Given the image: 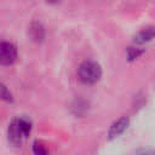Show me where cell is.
<instances>
[{"mask_svg":"<svg viewBox=\"0 0 155 155\" xmlns=\"http://www.w3.org/2000/svg\"><path fill=\"white\" fill-rule=\"evenodd\" d=\"M102 69L98 63L92 61L82 62L78 68V78L84 84H94L101 79Z\"/></svg>","mask_w":155,"mask_h":155,"instance_id":"6da1fadb","label":"cell"},{"mask_svg":"<svg viewBox=\"0 0 155 155\" xmlns=\"http://www.w3.org/2000/svg\"><path fill=\"white\" fill-rule=\"evenodd\" d=\"M17 58V48L13 44L4 41L0 45V62L2 65L12 64Z\"/></svg>","mask_w":155,"mask_h":155,"instance_id":"7a4b0ae2","label":"cell"},{"mask_svg":"<svg viewBox=\"0 0 155 155\" xmlns=\"http://www.w3.org/2000/svg\"><path fill=\"white\" fill-rule=\"evenodd\" d=\"M128 124H130V119H128L127 116H122V117H120L119 120H116V121L111 125V127H110V130H109V138L111 139V138H115V137L120 136V134L127 128Z\"/></svg>","mask_w":155,"mask_h":155,"instance_id":"3957f363","label":"cell"},{"mask_svg":"<svg viewBox=\"0 0 155 155\" xmlns=\"http://www.w3.org/2000/svg\"><path fill=\"white\" fill-rule=\"evenodd\" d=\"M8 138H10V140H11L13 144H16V145L21 144L22 139L24 138V136L22 134V131H21V128H19V126H18L17 119L13 120V121L11 122L10 127H8Z\"/></svg>","mask_w":155,"mask_h":155,"instance_id":"277c9868","label":"cell"},{"mask_svg":"<svg viewBox=\"0 0 155 155\" xmlns=\"http://www.w3.org/2000/svg\"><path fill=\"white\" fill-rule=\"evenodd\" d=\"M154 36H155V28L149 27V28L143 29L142 31H139L137 34V36L134 38V42L136 44H144V42H148L151 39H154Z\"/></svg>","mask_w":155,"mask_h":155,"instance_id":"5b68a950","label":"cell"},{"mask_svg":"<svg viewBox=\"0 0 155 155\" xmlns=\"http://www.w3.org/2000/svg\"><path fill=\"white\" fill-rule=\"evenodd\" d=\"M29 31H30V35H31V38L34 40L41 41L44 39V28L41 27L40 23H33L30 29H29Z\"/></svg>","mask_w":155,"mask_h":155,"instance_id":"8992f818","label":"cell"},{"mask_svg":"<svg viewBox=\"0 0 155 155\" xmlns=\"http://www.w3.org/2000/svg\"><path fill=\"white\" fill-rule=\"evenodd\" d=\"M17 122H18V126H19V128H21L22 134L24 136V138L28 137L29 133H30V131H31V124H30V121H28L27 119H17Z\"/></svg>","mask_w":155,"mask_h":155,"instance_id":"52a82bcc","label":"cell"},{"mask_svg":"<svg viewBox=\"0 0 155 155\" xmlns=\"http://www.w3.org/2000/svg\"><path fill=\"white\" fill-rule=\"evenodd\" d=\"M33 151L35 153V154H39V155H41V154H47V149H46V147L41 143V142H34V144H33Z\"/></svg>","mask_w":155,"mask_h":155,"instance_id":"ba28073f","label":"cell"},{"mask_svg":"<svg viewBox=\"0 0 155 155\" xmlns=\"http://www.w3.org/2000/svg\"><path fill=\"white\" fill-rule=\"evenodd\" d=\"M142 53H143V51H142L140 48L130 47V48H128V59H130V61H132V59H134V58L139 57Z\"/></svg>","mask_w":155,"mask_h":155,"instance_id":"9c48e42d","label":"cell"},{"mask_svg":"<svg viewBox=\"0 0 155 155\" xmlns=\"http://www.w3.org/2000/svg\"><path fill=\"white\" fill-rule=\"evenodd\" d=\"M2 98H4L5 101H7V102H11V101H12L11 93H8V92H7L6 86H2Z\"/></svg>","mask_w":155,"mask_h":155,"instance_id":"30bf717a","label":"cell"},{"mask_svg":"<svg viewBox=\"0 0 155 155\" xmlns=\"http://www.w3.org/2000/svg\"><path fill=\"white\" fill-rule=\"evenodd\" d=\"M47 2H51V4H56V2H58L59 0H46Z\"/></svg>","mask_w":155,"mask_h":155,"instance_id":"8fae6325","label":"cell"}]
</instances>
